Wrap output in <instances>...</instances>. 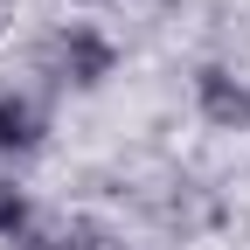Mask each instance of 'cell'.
Returning <instances> with one entry per match:
<instances>
[{
    "mask_svg": "<svg viewBox=\"0 0 250 250\" xmlns=\"http://www.w3.org/2000/svg\"><path fill=\"white\" fill-rule=\"evenodd\" d=\"M49 62H70L77 83H90V77H104V62H111V56H104L98 42H83V35H77V42H49Z\"/></svg>",
    "mask_w": 250,
    "mask_h": 250,
    "instance_id": "cell-1",
    "label": "cell"
},
{
    "mask_svg": "<svg viewBox=\"0 0 250 250\" xmlns=\"http://www.w3.org/2000/svg\"><path fill=\"white\" fill-rule=\"evenodd\" d=\"M14 223H21V202H14V188L0 181V229H14Z\"/></svg>",
    "mask_w": 250,
    "mask_h": 250,
    "instance_id": "cell-2",
    "label": "cell"
},
{
    "mask_svg": "<svg viewBox=\"0 0 250 250\" xmlns=\"http://www.w3.org/2000/svg\"><path fill=\"white\" fill-rule=\"evenodd\" d=\"M7 139H21V111H7V104H0V146H7Z\"/></svg>",
    "mask_w": 250,
    "mask_h": 250,
    "instance_id": "cell-3",
    "label": "cell"
}]
</instances>
